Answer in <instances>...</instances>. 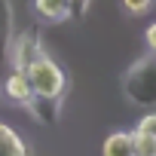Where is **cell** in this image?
<instances>
[{"label":"cell","mask_w":156,"mask_h":156,"mask_svg":"<svg viewBox=\"0 0 156 156\" xmlns=\"http://www.w3.org/2000/svg\"><path fill=\"white\" fill-rule=\"evenodd\" d=\"M132 138H135V156H156V135L153 132L135 129Z\"/></svg>","instance_id":"9c48e42d"},{"label":"cell","mask_w":156,"mask_h":156,"mask_svg":"<svg viewBox=\"0 0 156 156\" xmlns=\"http://www.w3.org/2000/svg\"><path fill=\"white\" fill-rule=\"evenodd\" d=\"M144 40H147V49H150V52L156 55V22H153V25H150V28L144 31Z\"/></svg>","instance_id":"7c38bea8"},{"label":"cell","mask_w":156,"mask_h":156,"mask_svg":"<svg viewBox=\"0 0 156 156\" xmlns=\"http://www.w3.org/2000/svg\"><path fill=\"white\" fill-rule=\"evenodd\" d=\"M25 73H28V80H31V86H34V95H40V98H55V101L64 98L67 76H64V70L58 67V61H52L46 52H40V55L28 64Z\"/></svg>","instance_id":"7a4b0ae2"},{"label":"cell","mask_w":156,"mask_h":156,"mask_svg":"<svg viewBox=\"0 0 156 156\" xmlns=\"http://www.w3.org/2000/svg\"><path fill=\"white\" fill-rule=\"evenodd\" d=\"M122 95L135 107H156V55H144L126 70Z\"/></svg>","instance_id":"6da1fadb"},{"label":"cell","mask_w":156,"mask_h":156,"mask_svg":"<svg viewBox=\"0 0 156 156\" xmlns=\"http://www.w3.org/2000/svg\"><path fill=\"white\" fill-rule=\"evenodd\" d=\"M70 3V19H83L89 9V0H67Z\"/></svg>","instance_id":"8fae6325"},{"label":"cell","mask_w":156,"mask_h":156,"mask_svg":"<svg viewBox=\"0 0 156 156\" xmlns=\"http://www.w3.org/2000/svg\"><path fill=\"white\" fill-rule=\"evenodd\" d=\"M28 110H31V113H34L40 122H46V126H55V122H58V113H61V101L34 95V101L28 104Z\"/></svg>","instance_id":"52a82bcc"},{"label":"cell","mask_w":156,"mask_h":156,"mask_svg":"<svg viewBox=\"0 0 156 156\" xmlns=\"http://www.w3.org/2000/svg\"><path fill=\"white\" fill-rule=\"evenodd\" d=\"M34 9L46 22H64V19H70V3H67V0H34Z\"/></svg>","instance_id":"ba28073f"},{"label":"cell","mask_w":156,"mask_h":156,"mask_svg":"<svg viewBox=\"0 0 156 156\" xmlns=\"http://www.w3.org/2000/svg\"><path fill=\"white\" fill-rule=\"evenodd\" d=\"M122 9L129 16H147L153 9V0H122Z\"/></svg>","instance_id":"30bf717a"},{"label":"cell","mask_w":156,"mask_h":156,"mask_svg":"<svg viewBox=\"0 0 156 156\" xmlns=\"http://www.w3.org/2000/svg\"><path fill=\"white\" fill-rule=\"evenodd\" d=\"M0 156H31L22 135H16V129H9L6 122H0Z\"/></svg>","instance_id":"8992f818"},{"label":"cell","mask_w":156,"mask_h":156,"mask_svg":"<svg viewBox=\"0 0 156 156\" xmlns=\"http://www.w3.org/2000/svg\"><path fill=\"white\" fill-rule=\"evenodd\" d=\"M101 156H135V138H132V132H110L104 138Z\"/></svg>","instance_id":"5b68a950"},{"label":"cell","mask_w":156,"mask_h":156,"mask_svg":"<svg viewBox=\"0 0 156 156\" xmlns=\"http://www.w3.org/2000/svg\"><path fill=\"white\" fill-rule=\"evenodd\" d=\"M40 52H43V46H40V40L34 34H22L19 40H12V64H16V70H28V64Z\"/></svg>","instance_id":"277c9868"},{"label":"cell","mask_w":156,"mask_h":156,"mask_svg":"<svg viewBox=\"0 0 156 156\" xmlns=\"http://www.w3.org/2000/svg\"><path fill=\"white\" fill-rule=\"evenodd\" d=\"M138 129H147V132H153V135H156V113H150V116H144V119L138 122Z\"/></svg>","instance_id":"4fadbf2b"},{"label":"cell","mask_w":156,"mask_h":156,"mask_svg":"<svg viewBox=\"0 0 156 156\" xmlns=\"http://www.w3.org/2000/svg\"><path fill=\"white\" fill-rule=\"evenodd\" d=\"M3 98L12 101V104H19V107H28L34 101V86H31L25 70H12L3 80Z\"/></svg>","instance_id":"3957f363"}]
</instances>
